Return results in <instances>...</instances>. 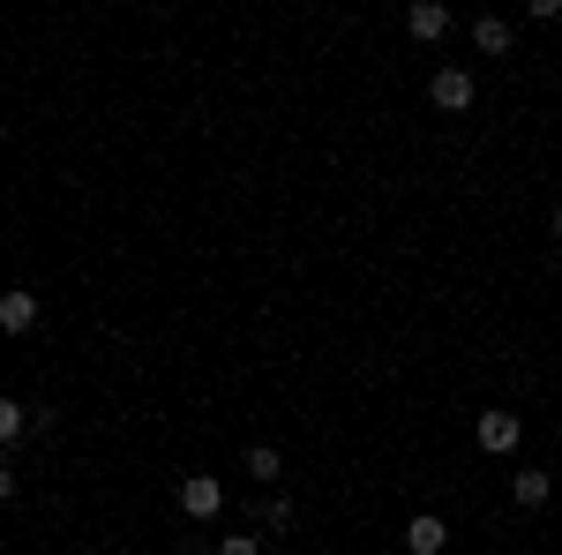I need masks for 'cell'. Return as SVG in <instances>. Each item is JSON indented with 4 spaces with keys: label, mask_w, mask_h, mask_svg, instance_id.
Segmentation results:
<instances>
[{
    "label": "cell",
    "mask_w": 562,
    "mask_h": 555,
    "mask_svg": "<svg viewBox=\"0 0 562 555\" xmlns=\"http://www.w3.org/2000/svg\"><path fill=\"white\" fill-rule=\"evenodd\" d=\"M217 555H262V541H256V533H233V541H225Z\"/></svg>",
    "instance_id": "8fae6325"
},
{
    "label": "cell",
    "mask_w": 562,
    "mask_h": 555,
    "mask_svg": "<svg viewBox=\"0 0 562 555\" xmlns=\"http://www.w3.org/2000/svg\"><path fill=\"white\" fill-rule=\"evenodd\" d=\"M428 98L442 106V113H465V106H473V76H465V68H435Z\"/></svg>",
    "instance_id": "5b68a950"
},
{
    "label": "cell",
    "mask_w": 562,
    "mask_h": 555,
    "mask_svg": "<svg viewBox=\"0 0 562 555\" xmlns=\"http://www.w3.org/2000/svg\"><path fill=\"white\" fill-rule=\"evenodd\" d=\"M480 451H487V458H510V451H518L525 443V421L518 413H510V406H487V413H480Z\"/></svg>",
    "instance_id": "6da1fadb"
},
{
    "label": "cell",
    "mask_w": 562,
    "mask_h": 555,
    "mask_svg": "<svg viewBox=\"0 0 562 555\" xmlns=\"http://www.w3.org/2000/svg\"><path fill=\"white\" fill-rule=\"evenodd\" d=\"M510 496H518V511H540V503L555 496V480H548V473H540V466H525L518 480H510Z\"/></svg>",
    "instance_id": "52a82bcc"
},
{
    "label": "cell",
    "mask_w": 562,
    "mask_h": 555,
    "mask_svg": "<svg viewBox=\"0 0 562 555\" xmlns=\"http://www.w3.org/2000/svg\"><path fill=\"white\" fill-rule=\"evenodd\" d=\"M8 496H15V466L0 458V503H8Z\"/></svg>",
    "instance_id": "4fadbf2b"
},
{
    "label": "cell",
    "mask_w": 562,
    "mask_h": 555,
    "mask_svg": "<svg viewBox=\"0 0 562 555\" xmlns=\"http://www.w3.org/2000/svg\"><path fill=\"white\" fill-rule=\"evenodd\" d=\"M180 511H188V518H217V511H225L217 473H188V480H180Z\"/></svg>",
    "instance_id": "7a4b0ae2"
},
{
    "label": "cell",
    "mask_w": 562,
    "mask_h": 555,
    "mask_svg": "<svg viewBox=\"0 0 562 555\" xmlns=\"http://www.w3.org/2000/svg\"><path fill=\"white\" fill-rule=\"evenodd\" d=\"M23 443V398H0V451Z\"/></svg>",
    "instance_id": "30bf717a"
},
{
    "label": "cell",
    "mask_w": 562,
    "mask_h": 555,
    "mask_svg": "<svg viewBox=\"0 0 562 555\" xmlns=\"http://www.w3.org/2000/svg\"><path fill=\"white\" fill-rule=\"evenodd\" d=\"M240 466L256 473L262 488H270V480H278V466H285V458H278V451H270V443H256V451H248V458H240Z\"/></svg>",
    "instance_id": "9c48e42d"
},
{
    "label": "cell",
    "mask_w": 562,
    "mask_h": 555,
    "mask_svg": "<svg viewBox=\"0 0 562 555\" xmlns=\"http://www.w3.org/2000/svg\"><path fill=\"white\" fill-rule=\"evenodd\" d=\"M473 45L487 53V60H503V53H510V23H503V15H480V23H473Z\"/></svg>",
    "instance_id": "ba28073f"
},
{
    "label": "cell",
    "mask_w": 562,
    "mask_h": 555,
    "mask_svg": "<svg viewBox=\"0 0 562 555\" xmlns=\"http://www.w3.org/2000/svg\"><path fill=\"white\" fill-rule=\"evenodd\" d=\"M555 241H562V211H555Z\"/></svg>",
    "instance_id": "5bb4252c"
},
{
    "label": "cell",
    "mask_w": 562,
    "mask_h": 555,
    "mask_svg": "<svg viewBox=\"0 0 562 555\" xmlns=\"http://www.w3.org/2000/svg\"><path fill=\"white\" fill-rule=\"evenodd\" d=\"M0 331H8V338H23V331H38V293H23V286H8V293H0Z\"/></svg>",
    "instance_id": "3957f363"
},
{
    "label": "cell",
    "mask_w": 562,
    "mask_h": 555,
    "mask_svg": "<svg viewBox=\"0 0 562 555\" xmlns=\"http://www.w3.org/2000/svg\"><path fill=\"white\" fill-rule=\"evenodd\" d=\"M525 8H532L540 23H555V15H562V0H525Z\"/></svg>",
    "instance_id": "7c38bea8"
},
{
    "label": "cell",
    "mask_w": 562,
    "mask_h": 555,
    "mask_svg": "<svg viewBox=\"0 0 562 555\" xmlns=\"http://www.w3.org/2000/svg\"><path fill=\"white\" fill-rule=\"evenodd\" d=\"M450 548V525H442V518H413V525H405V555H442Z\"/></svg>",
    "instance_id": "8992f818"
},
{
    "label": "cell",
    "mask_w": 562,
    "mask_h": 555,
    "mask_svg": "<svg viewBox=\"0 0 562 555\" xmlns=\"http://www.w3.org/2000/svg\"><path fill=\"white\" fill-rule=\"evenodd\" d=\"M405 31H413L420 45L450 38V8H442V0H413V8H405Z\"/></svg>",
    "instance_id": "277c9868"
}]
</instances>
